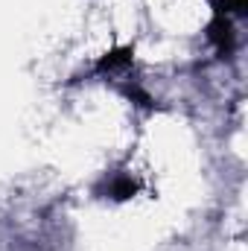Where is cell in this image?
Listing matches in <instances>:
<instances>
[{
  "instance_id": "obj_3",
  "label": "cell",
  "mask_w": 248,
  "mask_h": 251,
  "mask_svg": "<svg viewBox=\"0 0 248 251\" xmlns=\"http://www.w3.org/2000/svg\"><path fill=\"white\" fill-rule=\"evenodd\" d=\"M131 193H134V184H131L128 178H117V181L111 184V196H114V199H128Z\"/></svg>"
},
{
  "instance_id": "obj_2",
  "label": "cell",
  "mask_w": 248,
  "mask_h": 251,
  "mask_svg": "<svg viewBox=\"0 0 248 251\" xmlns=\"http://www.w3.org/2000/svg\"><path fill=\"white\" fill-rule=\"evenodd\" d=\"M128 62H131V53L123 50V53H114V56L102 59V62H99V70H111V67H120V64H128Z\"/></svg>"
},
{
  "instance_id": "obj_1",
  "label": "cell",
  "mask_w": 248,
  "mask_h": 251,
  "mask_svg": "<svg viewBox=\"0 0 248 251\" xmlns=\"http://www.w3.org/2000/svg\"><path fill=\"white\" fill-rule=\"evenodd\" d=\"M210 41L219 47V53H231V47H234V26H231L228 15L216 12V18L210 24Z\"/></svg>"
}]
</instances>
